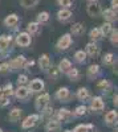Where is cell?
Segmentation results:
<instances>
[{"mask_svg":"<svg viewBox=\"0 0 118 132\" xmlns=\"http://www.w3.org/2000/svg\"><path fill=\"white\" fill-rule=\"evenodd\" d=\"M88 13L92 17H98L101 15V5L97 2H92L88 4Z\"/></svg>","mask_w":118,"mask_h":132,"instance_id":"obj_1","label":"cell"},{"mask_svg":"<svg viewBox=\"0 0 118 132\" xmlns=\"http://www.w3.org/2000/svg\"><path fill=\"white\" fill-rule=\"evenodd\" d=\"M16 42L20 46H28V45H31V36L28 33H20L16 38Z\"/></svg>","mask_w":118,"mask_h":132,"instance_id":"obj_2","label":"cell"},{"mask_svg":"<svg viewBox=\"0 0 118 132\" xmlns=\"http://www.w3.org/2000/svg\"><path fill=\"white\" fill-rule=\"evenodd\" d=\"M70 44H72V37H70V35H64V36L58 40L57 46H58L60 49H68Z\"/></svg>","mask_w":118,"mask_h":132,"instance_id":"obj_3","label":"cell"},{"mask_svg":"<svg viewBox=\"0 0 118 132\" xmlns=\"http://www.w3.org/2000/svg\"><path fill=\"white\" fill-rule=\"evenodd\" d=\"M42 89H44V82H42L41 79H33L29 83V90L33 91V93L41 91Z\"/></svg>","mask_w":118,"mask_h":132,"instance_id":"obj_4","label":"cell"},{"mask_svg":"<svg viewBox=\"0 0 118 132\" xmlns=\"http://www.w3.org/2000/svg\"><path fill=\"white\" fill-rule=\"evenodd\" d=\"M49 102V94H42L41 96L37 98V101H36V107L39 110H42Z\"/></svg>","mask_w":118,"mask_h":132,"instance_id":"obj_5","label":"cell"},{"mask_svg":"<svg viewBox=\"0 0 118 132\" xmlns=\"http://www.w3.org/2000/svg\"><path fill=\"white\" fill-rule=\"evenodd\" d=\"M104 107H105L104 101H102L100 96H95L93 101H92V108L94 110V111H102Z\"/></svg>","mask_w":118,"mask_h":132,"instance_id":"obj_6","label":"cell"},{"mask_svg":"<svg viewBox=\"0 0 118 132\" xmlns=\"http://www.w3.org/2000/svg\"><path fill=\"white\" fill-rule=\"evenodd\" d=\"M37 120H39V116H37V115H31V116H28L24 122H23V128H31V127H33V126L37 123Z\"/></svg>","mask_w":118,"mask_h":132,"instance_id":"obj_7","label":"cell"},{"mask_svg":"<svg viewBox=\"0 0 118 132\" xmlns=\"http://www.w3.org/2000/svg\"><path fill=\"white\" fill-rule=\"evenodd\" d=\"M39 63H40V68L42 70H48L49 69V63H50L49 57L47 56V54H42V56L40 57V60H39Z\"/></svg>","mask_w":118,"mask_h":132,"instance_id":"obj_8","label":"cell"},{"mask_svg":"<svg viewBox=\"0 0 118 132\" xmlns=\"http://www.w3.org/2000/svg\"><path fill=\"white\" fill-rule=\"evenodd\" d=\"M24 61H25V58H24L23 56H20V57H17V58H15V60L11 61L9 65H11V68H12V69H20L21 66H23Z\"/></svg>","mask_w":118,"mask_h":132,"instance_id":"obj_9","label":"cell"},{"mask_svg":"<svg viewBox=\"0 0 118 132\" xmlns=\"http://www.w3.org/2000/svg\"><path fill=\"white\" fill-rule=\"evenodd\" d=\"M17 23H19V17H17L16 15H9V16H7V19L4 20V24H5L7 27H15Z\"/></svg>","mask_w":118,"mask_h":132,"instance_id":"obj_10","label":"cell"},{"mask_svg":"<svg viewBox=\"0 0 118 132\" xmlns=\"http://www.w3.org/2000/svg\"><path fill=\"white\" fill-rule=\"evenodd\" d=\"M57 16H58V20H61V21H67V20L70 19L72 12H70V11H68V9H61V11H58Z\"/></svg>","mask_w":118,"mask_h":132,"instance_id":"obj_11","label":"cell"},{"mask_svg":"<svg viewBox=\"0 0 118 132\" xmlns=\"http://www.w3.org/2000/svg\"><path fill=\"white\" fill-rule=\"evenodd\" d=\"M47 129L49 132H58L60 129V123L56 122V120H50V122H48L47 124Z\"/></svg>","mask_w":118,"mask_h":132,"instance_id":"obj_12","label":"cell"},{"mask_svg":"<svg viewBox=\"0 0 118 132\" xmlns=\"http://www.w3.org/2000/svg\"><path fill=\"white\" fill-rule=\"evenodd\" d=\"M69 69H72V63L69 60H62L58 65V70L60 71H68Z\"/></svg>","mask_w":118,"mask_h":132,"instance_id":"obj_13","label":"cell"},{"mask_svg":"<svg viewBox=\"0 0 118 132\" xmlns=\"http://www.w3.org/2000/svg\"><path fill=\"white\" fill-rule=\"evenodd\" d=\"M21 116V110L19 108H13L12 111L9 112V120L11 122H16V120H19Z\"/></svg>","mask_w":118,"mask_h":132,"instance_id":"obj_14","label":"cell"},{"mask_svg":"<svg viewBox=\"0 0 118 132\" xmlns=\"http://www.w3.org/2000/svg\"><path fill=\"white\" fill-rule=\"evenodd\" d=\"M11 42V37L8 36H2L0 37V50H5Z\"/></svg>","mask_w":118,"mask_h":132,"instance_id":"obj_15","label":"cell"},{"mask_svg":"<svg viewBox=\"0 0 118 132\" xmlns=\"http://www.w3.org/2000/svg\"><path fill=\"white\" fill-rule=\"evenodd\" d=\"M57 98L58 99H61V101H64V99H67L68 98V95H69V91H68V89L67 87H61V89H58L57 90Z\"/></svg>","mask_w":118,"mask_h":132,"instance_id":"obj_16","label":"cell"},{"mask_svg":"<svg viewBox=\"0 0 118 132\" xmlns=\"http://www.w3.org/2000/svg\"><path fill=\"white\" fill-rule=\"evenodd\" d=\"M104 16H105L106 20H109V21H114V20L117 19L115 12H114L113 9H105V11H104Z\"/></svg>","mask_w":118,"mask_h":132,"instance_id":"obj_17","label":"cell"},{"mask_svg":"<svg viewBox=\"0 0 118 132\" xmlns=\"http://www.w3.org/2000/svg\"><path fill=\"white\" fill-rule=\"evenodd\" d=\"M16 96L19 98V99H24V98H27L28 96V89H25V87H19V89L16 90Z\"/></svg>","mask_w":118,"mask_h":132,"instance_id":"obj_18","label":"cell"},{"mask_svg":"<svg viewBox=\"0 0 118 132\" xmlns=\"http://www.w3.org/2000/svg\"><path fill=\"white\" fill-rule=\"evenodd\" d=\"M86 52H88L89 56H95V54L98 53V48H97L95 44H88L86 45Z\"/></svg>","mask_w":118,"mask_h":132,"instance_id":"obj_19","label":"cell"},{"mask_svg":"<svg viewBox=\"0 0 118 132\" xmlns=\"http://www.w3.org/2000/svg\"><path fill=\"white\" fill-rule=\"evenodd\" d=\"M98 71H100L98 65H92V66H89V69H88V75L92 78V77L97 75V74H98Z\"/></svg>","mask_w":118,"mask_h":132,"instance_id":"obj_20","label":"cell"},{"mask_svg":"<svg viewBox=\"0 0 118 132\" xmlns=\"http://www.w3.org/2000/svg\"><path fill=\"white\" fill-rule=\"evenodd\" d=\"M82 32H84V25L80 24V23L74 24V25L72 27V33H73V35H81Z\"/></svg>","mask_w":118,"mask_h":132,"instance_id":"obj_21","label":"cell"},{"mask_svg":"<svg viewBox=\"0 0 118 132\" xmlns=\"http://www.w3.org/2000/svg\"><path fill=\"white\" fill-rule=\"evenodd\" d=\"M20 2L24 8H31V7H35L39 0H20Z\"/></svg>","mask_w":118,"mask_h":132,"instance_id":"obj_22","label":"cell"},{"mask_svg":"<svg viewBox=\"0 0 118 132\" xmlns=\"http://www.w3.org/2000/svg\"><path fill=\"white\" fill-rule=\"evenodd\" d=\"M90 37H92L93 40H100V38L102 37V33H101V30H100L98 28H94V29L90 30Z\"/></svg>","mask_w":118,"mask_h":132,"instance_id":"obj_23","label":"cell"},{"mask_svg":"<svg viewBox=\"0 0 118 132\" xmlns=\"http://www.w3.org/2000/svg\"><path fill=\"white\" fill-rule=\"evenodd\" d=\"M115 119H117V111H110V112L106 114V116H105V120H106L108 123L115 122Z\"/></svg>","mask_w":118,"mask_h":132,"instance_id":"obj_24","label":"cell"},{"mask_svg":"<svg viewBox=\"0 0 118 132\" xmlns=\"http://www.w3.org/2000/svg\"><path fill=\"white\" fill-rule=\"evenodd\" d=\"M72 116V112L70 111H68V110L67 108H62V110H60V111H58V118L60 119H68V118H70Z\"/></svg>","mask_w":118,"mask_h":132,"instance_id":"obj_25","label":"cell"},{"mask_svg":"<svg viewBox=\"0 0 118 132\" xmlns=\"http://www.w3.org/2000/svg\"><path fill=\"white\" fill-rule=\"evenodd\" d=\"M100 30H101L102 35H105V36H109V33L112 32V25H110V23H105Z\"/></svg>","mask_w":118,"mask_h":132,"instance_id":"obj_26","label":"cell"},{"mask_svg":"<svg viewBox=\"0 0 118 132\" xmlns=\"http://www.w3.org/2000/svg\"><path fill=\"white\" fill-rule=\"evenodd\" d=\"M88 95H89V93H88V90L85 89V87H81V89L78 90V93H77V96L80 98V99H86L88 98Z\"/></svg>","mask_w":118,"mask_h":132,"instance_id":"obj_27","label":"cell"},{"mask_svg":"<svg viewBox=\"0 0 118 132\" xmlns=\"http://www.w3.org/2000/svg\"><path fill=\"white\" fill-rule=\"evenodd\" d=\"M49 19V13L48 12H40L37 15V20L40 21V23H45V21H48Z\"/></svg>","mask_w":118,"mask_h":132,"instance_id":"obj_28","label":"cell"},{"mask_svg":"<svg viewBox=\"0 0 118 132\" xmlns=\"http://www.w3.org/2000/svg\"><path fill=\"white\" fill-rule=\"evenodd\" d=\"M74 58H76L78 62H82V61H85V58H86V53H84L82 50H78L76 54H74Z\"/></svg>","mask_w":118,"mask_h":132,"instance_id":"obj_29","label":"cell"},{"mask_svg":"<svg viewBox=\"0 0 118 132\" xmlns=\"http://www.w3.org/2000/svg\"><path fill=\"white\" fill-rule=\"evenodd\" d=\"M68 77L72 79H77V77H78V70L77 69H69L68 70Z\"/></svg>","mask_w":118,"mask_h":132,"instance_id":"obj_30","label":"cell"},{"mask_svg":"<svg viewBox=\"0 0 118 132\" xmlns=\"http://www.w3.org/2000/svg\"><path fill=\"white\" fill-rule=\"evenodd\" d=\"M49 74H50L52 78L57 79V78H58V75H60V70H58V68H52V69L49 70Z\"/></svg>","mask_w":118,"mask_h":132,"instance_id":"obj_31","label":"cell"},{"mask_svg":"<svg viewBox=\"0 0 118 132\" xmlns=\"http://www.w3.org/2000/svg\"><path fill=\"white\" fill-rule=\"evenodd\" d=\"M28 30L31 33H35L39 30V23H29L28 24Z\"/></svg>","mask_w":118,"mask_h":132,"instance_id":"obj_32","label":"cell"},{"mask_svg":"<svg viewBox=\"0 0 118 132\" xmlns=\"http://www.w3.org/2000/svg\"><path fill=\"white\" fill-rule=\"evenodd\" d=\"M88 128H92V126H77L74 132H88Z\"/></svg>","mask_w":118,"mask_h":132,"instance_id":"obj_33","label":"cell"},{"mask_svg":"<svg viewBox=\"0 0 118 132\" xmlns=\"http://www.w3.org/2000/svg\"><path fill=\"white\" fill-rule=\"evenodd\" d=\"M85 112H86V107L85 106H80L76 108V115H84Z\"/></svg>","mask_w":118,"mask_h":132,"instance_id":"obj_34","label":"cell"},{"mask_svg":"<svg viewBox=\"0 0 118 132\" xmlns=\"http://www.w3.org/2000/svg\"><path fill=\"white\" fill-rule=\"evenodd\" d=\"M12 94V85L8 83L5 87H4V95H11Z\"/></svg>","mask_w":118,"mask_h":132,"instance_id":"obj_35","label":"cell"},{"mask_svg":"<svg viewBox=\"0 0 118 132\" xmlns=\"http://www.w3.org/2000/svg\"><path fill=\"white\" fill-rule=\"evenodd\" d=\"M112 61H113V54H112V53H108V54L104 57V63H110Z\"/></svg>","mask_w":118,"mask_h":132,"instance_id":"obj_36","label":"cell"},{"mask_svg":"<svg viewBox=\"0 0 118 132\" xmlns=\"http://www.w3.org/2000/svg\"><path fill=\"white\" fill-rule=\"evenodd\" d=\"M8 68H9V65H8V63L0 65V74H5V73L8 71Z\"/></svg>","mask_w":118,"mask_h":132,"instance_id":"obj_37","label":"cell"},{"mask_svg":"<svg viewBox=\"0 0 118 132\" xmlns=\"http://www.w3.org/2000/svg\"><path fill=\"white\" fill-rule=\"evenodd\" d=\"M58 4L62 5V7H70L72 0H58Z\"/></svg>","mask_w":118,"mask_h":132,"instance_id":"obj_38","label":"cell"},{"mask_svg":"<svg viewBox=\"0 0 118 132\" xmlns=\"http://www.w3.org/2000/svg\"><path fill=\"white\" fill-rule=\"evenodd\" d=\"M117 36H118V32H117V29H115V30H113V35H112V42H113V44H117V41H118Z\"/></svg>","mask_w":118,"mask_h":132,"instance_id":"obj_39","label":"cell"},{"mask_svg":"<svg viewBox=\"0 0 118 132\" xmlns=\"http://www.w3.org/2000/svg\"><path fill=\"white\" fill-rule=\"evenodd\" d=\"M19 83H25L27 82V75H19Z\"/></svg>","mask_w":118,"mask_h":132,"instance_id":"obj_40","label":"cell"},{"mask_svg":"<svg viewBox=\"0 0 118 132\" xmlns=\"http://www.w3.org/2000/svg\"><path fill=\"white\" fill-rule=\"evenodd\" d=\"M7 103H8V101H7V98H5V96L0 98V106H5Z\"/></svg>","mask_w":118,"mask_h":132,"instance_id":"obj_41","label":"cell"},{"mask_svg":"<svg viewBox=\"0 0 118 132\" xmlns=\"http://www.w3.org/2000/svg\"><path fill=\"white\" fill-rule=\"evenodd\" d=\"M108 86H109V82L108 81H101L100 85H98V87H108Z\"/></svg>","mask_w":118,"mask_h":132,"instance_id":"obj_42","label":"cell"},{"mask_svg":"<svg viewBox=\"0 0 118 132\" xmlns=\"http://www.w3.org/2000/svg\"><path fill=\"white\" fill-rule=\"evenodd\" d=\"M117 4H118V0H112V7L117 9Z\"/></svg>","mask_w":118,"mask_h":132,"instance_id":"obj_43","label":"cell"},{"mask_svg":"<svg viewBox=\"0 0 118 132\" xmlns=\"http://www.w3.org/2000/svg\"><path fill=\"white\" fill-rule=\"evenodd\" d=\"M117 99H118V98H117V95H115V96L113 98V101H114V104H115V106H117Z\"/></svg>","mask_w":118,"mask_h":132,"instance_id":"obj_44","label":"cell"},{"mask_svg":"<svg viewBox=\"0 0 118 132\" xmlns=\"http://www.w3.org/2000/svg\"><path fill=\"white\" fill-rule=\"evenodd\" d=\"M65 132H72V131H65Z\"/></svg>","mask_w":118,"mask_h":132,"instance_id":"obj_45","label":"cell"},{"mask_svg":"<svg viewBox=\"0 0 118 132\" xmlns=\"http://www.w3.org/2000/svg\"><path fill=\"white\" fill-rule=\"evenodd\" d=\"M0 132H3V131H2V129H0Z\"/></svg>","mask_w":118,"mask_h":132,"instance_id":"obj_46","label":"cell"}]
</instances>
